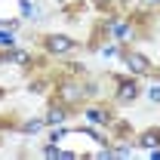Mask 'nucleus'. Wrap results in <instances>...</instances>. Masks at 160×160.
Wrapping results in <instances>:
<instances>
[{
	"label": "nucleus",
	"mask_w": 160,
	"mask_h": 160,
	"mask_svg": "<svg viewBox=\"0 0 160 160\" xmlns=\"http://www.w3.org/2000/svg\"><path fill=\"white\" fill-rule=\"evenodd\" d=\"M126 62H129V65H132V71H139V74H145V71H148V59H145V56L129 52V56H126Z\"/></svg>",
	"instance_id": "1"
},
{
	"label": "nucleus",
	"mask_w": 160,
	"mask_h": 160,
	"mask_svg": "<svg viewBox=\"0 0 160 160\" xmlns=\"http://www.w3.org/2000/svg\"><path fill=\"white\" fill-rule=\"evenodd\" d=\"M49 49L52 52H68L71 49V40L68 37H49Z\"/></svg>",
	"instance_id": "2"
},
{
	"label": "nucleus",
	"mask_w": 160,
	"mask_h": 160,
	"mask_svg": "<svg viewBox=\"0 0 160 160\" xmlns=\"http://www.w3.org/2000/svg\"><path fill=\"white\" fill-rule=\"evenodd\" d=\"M157 142H160V136H157V132H145V136H142V145H148V148H154Z\"/></svg>",
	"instance_id": "3"
},
{
	"label": "nucleus",
	"mask_w": 160,
	"mask_h": 160,
	"mask_svg": "<svg viewBox=\"0 0 160 160\" xmlns=\"http://www.w3.org/2000/svg\"><path fill=\"white\" fill-rule=\"evenodd\" d=\"M120 96H123V99H132V96H136V86H132V83H123V86H120Z\"/></svg>",
	"instance_id": "4"
},
{
	"label": "nucleus",
	"mask_w": 160,
	"mask_h": 160,
	"mask_svg": "<svg viewBox=\"0 0 160 160\" xmlns=\"http://www.w3.org/2000/svg\"><path fill=\"white\" fill-rule=\"evenodd\" d=\"M0 43H3V46H12V37H9V34H0Z\"/></svg>",
	"instance_id": "5"
}]
</instances>
